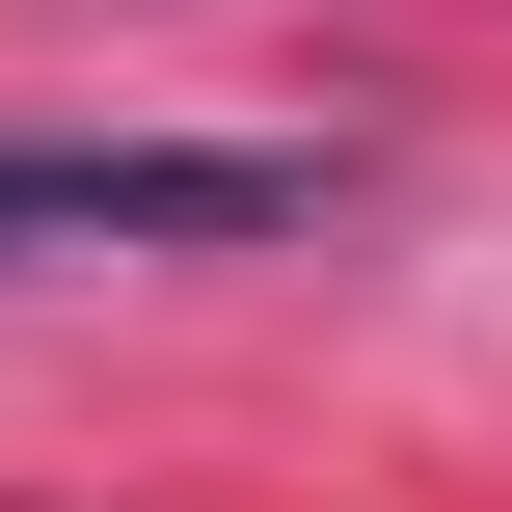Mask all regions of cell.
Masks as SVG:
<instances>
[{
    "mask_svg": "<svg viewBox=\"0 0 512 512\" xmlns=\"http://www.w3.org/2000/svg\"><path fill=\"white\" fill-rule=\"evenodd\" d=\"M351 162L324 135H0V270H216L297 243Z\"/></svg>",
    "mask_w": 512,
    "mask_h": 512,
    "instance_id": "1",
    "label": "cell"
}]
</instances>
